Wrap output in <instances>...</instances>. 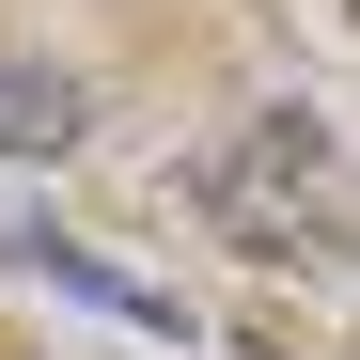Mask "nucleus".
I'll return each instance as SVG.
<instances>
[{"mask_svg": "<svg viewBox=\"0 0 360 360\" xmlns=\"http://www.w3.org/2000/svg\"><path fill=\"white\" fill-rule=\"evenodd\" d=\"M188 204L235 235V251H266V266H345V251H360V172H345V141L314 126V110L219 126V141L188 157Z\"/></svg>", "mask_w": 360, "mask_h": 360, "instance_id": "f257e3e1", "label": "nucleus"}, {"mask_svg": "<svg viewBox=\"0 0 360 360\" xmlns=\"http://www.w3.org/2000/svg\"><path fill=\"white\" fill-rule=\"evenodd\" d=\"M0 251H16L32 282H63L79 314H110V329H157V345H188V314H172V282H126L110 251H79V235H47V219H32V235H0Z\"/></svg>", "mask_w": 360, "mask_h": 360, "instance_id": "f03ea898", "label": "nucleus"}, {"mask_svg": "<svg viewBox=\"0 0 360 360\" xmlns=\"http://www.w3.org/2000/svg\"><path fill=\"white\" fill-rule=\"evenodd\" d=\"M79 126H94V110H79L63 63H0V157H63Z\"/></svg>", "mask_w": 360, "mask_h": 360, "instance_id": "7ed1b4c3", "label": "nucleus"}]
</instances>
